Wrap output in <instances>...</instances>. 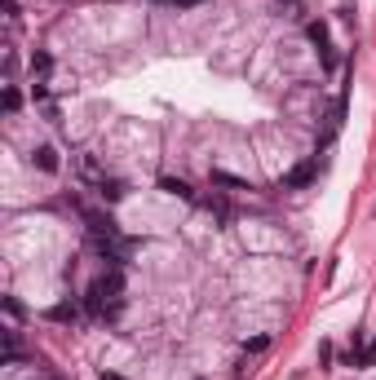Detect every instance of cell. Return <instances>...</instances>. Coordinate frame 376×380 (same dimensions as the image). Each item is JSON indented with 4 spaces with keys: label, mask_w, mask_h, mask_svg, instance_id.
Listing matches in <instances>:
<instances>
[{
    "label": "cell",
    "mask_w": 376,
    "mask_h": 380,
    "mask_svg": "<svg viewBox=\"0 0 376 380\" xmlns=\"http://www.w3.org/2000/svg\"><path fill=\"white\" fill-rule=\"evenodd\" d=\"M49 318H53V323H76V318H80V309L62 301V305H53V309H49Z\"/></svg>",
    "instance_id": "cell-8"
},
{
    "label": "cell",
    "mask_w": 376,
    "mask_h": 380,
    "mask_svg": "<svg viewBox=\"0 0 376 380\" xmlns=\"http://www.w3.org/2000/svg\"><path fill=\"white\" fill-rule=\"evenodd\" d=\"M45 380H58V376H45Z\"/></svg>",
    "instance_id": "cell-14"
},
{
    "label": "cell",
    "mask_w": 376,
    "mask_h": 380,
    "mask_svg": "<svg viewBox=\"0 0 376 380\" xmlns=\"http://www.w3.org/2000/svg\"><path fill=\"white\" fill-rule=\"evenodd\" d=\"M18 106H22V93L9 84V89H5V111H18Z\"/></svg>",
    "instance_id": "cell-11"
},
{
    "label": "cell",
    "mask_w": 376,
    "mask_h": 380,
    "mask_svg": "<svg viewBox=\"0 0 376 380\" xmlns=\"http://www.w3.org/2000/svg\"><path fill=\"white\" fill-rule=\"evenodd\" d=\"M102 380H124V376H116V372H102Z\"/></svg>",
    "instance_id": "cell-13"
},
{
    "label": "cell",
    "mask_w": 376,
    "mask_h": 380,
    "mask_svg": "<svg viewBox=\"0 0 376 380\" xmlns=\"http://www.w3.org/2000/svg\"><path fill=\"white\" fill-rule=\"evenodd\" d=\"M310 40H314L319 58H323V71L332 76V71L341 66V58H337V49H332V40H328V27H323V22H310Z\"/></svg>",
    "instance_id": "cell-2"
},
{
    "label": "cell",
    "mask_w": 376,
    "mask_h": 380,
    "mask_svg": "<svg viewBox=\"0 0 376 380\" xmlns=\"http://www.w3.org/2000/svg\"><path fill=\"white\" fill-rule=\"evenodd\" d=\"M372 363H376V341H368L358 354H350V367H372Z\"/></svg>",
    "instance_id": "cell-7"
},
{
    "label": "cell",
    "mask_w": 376,
    "mask_h": 380,
    "mask_svg": "<svg viewBox=\"0 0 376 380\" xmlns=\"http://www.w3.org/2000/svg\"><path fill=\"white\" fill-rule=\"evenodd\" d=\"M49 66H53V58H49V53H36V58H32V71H36L40 80L49 76Z\"/></svg>",
    "instance_id": "cell-9"
},
{
    "label": "cell",
    "mask_w": 376,
    "mask_h": 380,
    "mask_svg": "<svg viewBox=\"0 0 376 380\" xmlns=\"http://www.w3.org/2000/svg\"><path fill=\"white\" fill-rule=\"evenodd\" d=\"M160 190H164V195H173V199H186V204L195 199V190L186 186L182 177H160Z\"/></svg>",
    "instance_id": "cell-6"
},
{
    "label": "cell",
    "mask_w": 376,
    "mask_h": 380,
    "mask_svg": "<svg viewBox=\"0 0 376 380\" xmlns=\"http://www.w3.org/2000/svg\"><path fill=\"white\" fill-rule=\"evenodd\" d=\"M32 164L40 168V173H58V168H62V164H58V150H53V146H36V150H32Z\"/></svg>",
    "instance_id": "cell-5"
},
{
    "label": "cell",
    "mask_w": 376,
    "mask_h": 380,
    "mask_svg": "<svg viewBox=\"0 0 376 380\" xmlns=\"http://www.w3.org/2000/svg\"><path fill=\"white\" fill-rule=\"evenodd\" d=\"M270 349V336H253V341L244 345V354H266Z\"/></svg>",
    "instance_id": "cell-10"
},
{
    "label": "cell",
    "mask_w": 376,
    "mask_h": 380,
    "mask_svg": "<svg viewBox=\"0 0 376 380\" xmlns=\"http://www.w3.org/2000/svg\"><path fill=\"white\" fill-rule=\"evenodd\" d=\"M164 5H173V9H195V5H204V0H164Z\"/></svg>",
    "instance_id": "cell-12"
},
{
    "label": "cell",
    "mask_w": 376,
    "mask_h": 380,
    "mask_svg": "<svg viewBox=\"0 0 376 380\" xmlns=\"http://www.w3.org/2000/svg\"><path fill=\"white\" fill-rule=\"evenodd\" d=\"M85 309L93 318H120V309H124V274L120 270L97 274L89 283V292H85Z\"/></svg>",
    "instance_id": "cell-1"
},
{
    "label": "cell",
    "mask_w": 376,
    "mask_h": 380,
    "mask_svg": "<svg viewBox=\"0 0 376 380\" xmlns=\"http://www.w3.org/2000/svg\"><path fill=\"white\" fill-rule=\"evenodd\" d=\"M314 177H319V155H310L305 164H297V168H292V173L279 181V186H284V190H301V186H310Z\"/></svg>",
    "instance_id": "cell-3"
},
{
    "label": "cell",
    "mask_w": 376,
    "mask_h": 380,
    "mask_svg": "<svg viewBox=\"0 0 376 380\" xmlns=\"http://www.w3.org/2000/svg\"><path fill=\"white\" fill-rule=\"evenodd\" d=\"M22 363V336H18V328H5V367H18Z\"/></svg>",
    "instance_id": "cell-4"
}]
</instances>
